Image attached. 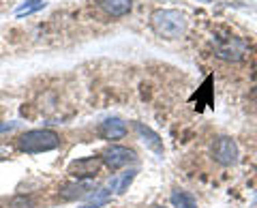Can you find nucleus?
I'll return each instance as SVG.
<instances>
[{
    "instance_id": "f257e3e1",
    "label": "nucleus",
    "mask_w": 257,
    "mask_h": 208,
    "mask_svg": "<svg viewBox=\"0 0 257 208\" xmlns=\"http://www.w3.org/2000/svg\"><path fill=\"white\" fill-rule=\"evenodd\" d=\"M150 26L159 37L172 41V39H180L187 33L189 20H187V13H182L178 9H157L150 15Z\"/></svg>"
},
{
    "instance_id": "f03ea898",
    "label": "nucleus",
    "mask_w": 257,
    "mask_h": 208,
    "mask_svg": "<svg viewBox=\"0 0 257 208\" xmlns=\"http://www.w3.org/2000/svg\"><path fill=\"white\" fill-rule=\"evenodd\" d=\"M60 146V135L52 129H32L18 138V148L26 155L50 153Z\"/></svg>"
},
{
    "instance_id": "7ed1b4c3",
    "label": "nucleus",
    "mask_w": 257,
    "mask_h": 208,
    "mask_svg": "<svg viewBox=\"0 0 257 208\" xmlns=\"http://www.w3.org/2000/svg\"><path fill=\"white\" fill-rule=\"evenodd\" d=\"M210 155L214 161L223 167L236 165L238 163V144H236V140L227 138V135H219V138H214L212 146H210Z\"/></svg>"
},
{
    "instance_id": "20e7f679",
    "label": "nucleus",
    "mask_w": 257,
    "mask_h": 208,
    "mask_svg": "<svg viewBox=\"0 0 257 208\" xmlns=\"http://www.w3.org/2000/svg\"><path fill=\"white\" fill-rule=\"evenodd\" d=\"M101 159H103V163H105L109 170H122V167L135 163L138 155H135L131 148H126V146H118V144H111V146H107L105 150H103Z\"/></svg>"
},
{
    "instance_id": "39448f33",
    "label": "nucleus",
    "mask_w": 257,
    "mask_h": 208,
    "mask_svg": "<svg viewBox=\"0 0 257 208\" xmlns=\"http://www.w3.org/2000/svg\"><path fill=\"white\" fill-rule=\"evenodd\" d=\"M103 163L101 157H84V159H77L69 165V174L75 176L77 180H86V178H94L99 167Z\"/></svg>"
},
{
    "instance_id": "423d86ee",
    "label": "nucleus",
    "mask_w": 257,
    "mask_h": 208,
    "mask_svg": "<svg viewBox=\"0 0 257 208\" xmlns=\"http://www.w3.org/2000/svg\"><path fill=\"white\" fill-rule=\"evenodd\" d=\"M212 47H214V54L225 60H240L244 54V43L236 37H227L225 41H219Z\"/></svg>"
},
{
    "instance_id": "0eeeda50",
    "label": "nucleus",
    "mask_w": 257,
    "mask_h": 208,
    "mask_svg": "<svg viewBox=\"0 0 257 208\" xmlns=\"http://www.w3.org/2000/svg\"><path fill=\"white\" fill-rule=\"evenodd\" d=\"M96 133H99L101 140H109V142L122 140L126 135V123L122 121V118H116V116L114 118H105V121L99 125Z\"/></svg>"
},
{
    "instance_id": "6e6552de",
    "label": "nucleus",
    "mask_w": 257,
    "mask_h": 208,
    "mask_svg": "<svg viewBox=\"0 0 257 208\" xmlns=\"http://www.w3.org/2000/svg\"><path fill=\"white\" fill-rule=\"evenodd\" d=\"M135 131L140 133L142 142L146 144V148H150L155 155L163 157L165 155V148H163V140H161V135L157 131H152L150 127H146L144 123H135Z\"/></svg>"
},
{
    "instance_id": "1a4fd4ad",
    "label": "nucleus",
    "mask_w": 257,
    "mask_h": 208,
    "mask_svg": "<svg viewBox=\"0 0 257 208\" xmlns=\"http://www.w3.org/2000/svg\"><path fill=\"white\" fill-rule=\"evenodd\" d=\"M94 185L88 180H77V182H69V185H64L60 189V199H64V202H69V199H82V197H88L92 193Z\"/></svg>"
},
{
    "instance_id": "9d476101",
    "label": "nucleus",
    "mask_w": 257,
    "mask_h": 208,
    "mask_svg": "<svg viewBox=\"0 0 257 208\" xmlns=\"http://www.w3.org/2000/svg\"><path fill=\"white\" fill-rule=\"evenodd\" d=\"M135 174H138V170H128V172H122V174H116L114 178H111L107 185H105V189H107V193L111 195V193H124V191L131 187V182H133V178H135Z\"/></svg>"
},
{
    "instance_id": "9b49d317",
    "label": "nucleus",
    "mask_w": 257,
    "mask_h": 208,
    "mask_svg": "<svg viewBox=\"0 0 257 208\" xmlns=\"http://www.w3.org/2000/svg\"><path fill=\"white\" fill-rule=\"evenodd\" d=\"M101 7L109 18H124L131 11L133 0H101Z\"/></svg>"
},
{
    "instance_id": "f8f14e48",
    "label": "nucleus",
    "mask_w": 257,
    "mask_h": 208,
    "mask_svg": "<svg viewBox=\"0 0 257 208\" xmlns=\"http://www.w3.org/2000/svg\"><path fill=\"white\" fill-rule=\"evenodd\" d=\"M170 199H172V204L176 208H197L195 197H193L191 193H187V191H182V189H174Z\"/></svg>"
},
{
    "instance_id": "ddd939ff",
    "label": "nucleus",
    "mask_w": 257,
    "mask_h": 208,
    "mask_svg": "<svg viewBox=\"0 0 257 208\" xmlns=\"http://www.w3.org/2000/svg\"><path fill=\"white\" fill-rule=\"evenodd\" d=\"M45 7V0H26L22 7H18V11H15V15H24V13H32V11H39Z\"/></svg>"
},
{
    "instance_id": "4468645a",
    "label": "nucleus",
    "mask_w": 257,
    "mask_h": 208,
    "mask_svg": "<svg viewBox=\"0 0 257 208\" xmlns=\"http://www.w3.org/2000/svg\"><path fill=\"white\" fill-rule=\"evenodd\" d=\"M35 202H32V197H26V195H20L11 199V208H32Z\"/></svg>"
},
{
    "instance_id": "2eb2a0df",
    "label": "nucleus",
    "mask_w": 257,
    "mask_h": 208,
    "mask_svg": "<svg viewBox=\"0 0 257 208\" xmlns=\"http://www.w3.org/2000/svg\"><path fill=\"white\" fill-rule=\"evenodd\" d=\"M13 127H15V123H5V125H0V131H9Z\"/></svg>"
},
{
    "instance_id": "dca6fc26",
    "label": "nucleus",
    "mask_w": 257,
    "mask_h": 208,
    "mask_svg": "<svg viewBox=\"0 0 257 208\" xmlns=\"http://www.w3.org/2000/svg\"><path fill=\"white\" fill-rule=\"evenodd\" d=\"M7 157H9V150H7V148H3V146H0V161H3V159H7Z\"/></svg>"
},
{
    "instance_id": "f3484780",
    "label": "nucleus",
    "mask_w": 257,
    "mask_h": 208,
    "mask_svg": "<svg viewBox=\"0 0 257 208\" xmlns=\"http://www.w3.org/2000/svg\"><path fill=\"white\" fill-rule=\"evenodd\" d=\"M255 103H257V90H255Z\"/></svg>"
},
{
    "instance_id": "a211bd4d",
    "label": "nucleus",
    "mask_w": 257,
    "mask_h": 208,
    "mask_svg": "<svg viewBox=\"0 0 257 208\" xmlns=\"http://www.w3.org/2000/svg\"><path fill=\"white\" fill-rule=\"evenodd\" d=\"M155 208H165V206H155Z\"/></svg>"
}]
</instances>
